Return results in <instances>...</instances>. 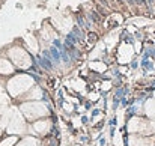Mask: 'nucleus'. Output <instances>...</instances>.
<instances>
[{"mask_svg": "<svg viewBox=\"0 0 155 146\" xmlns=\"http://www.w3.org/2000/svg\"><path fill=\"white\" fill-rule=\"evenodd\" d=\"M26 130V122L21 116H15L11 122H9V127H8V131L9 133H14L15 134H20V133H24Z\"/></svg>", "mask_w": 155, "mask_h": 146, "instance_id": "nucleus-7", "label": "nucleus"}, {"mask_svg": "<svg viewBox=\"0 0 155 146\" xmlns=\"http://www.w3.org/2000/svg\"><path fill=\"white\" fill-rule=\"evenodd\" d=\"M91 66H92V68H94L95 71H100V72H104V71L107 69V66L104 65L103 62H98V63H92Z\"/></svg>", "mask_w": 155, "mask_h": 146, "instance_id": "nucleus-13", "label": "nucleus"}, {"mask_svg": "<svg viewBox=\"0 0 155 146\" xmlns=\"http://www.w3.org/2000/svg\"><path fill=\"white\" fill-rule=\"evenodd\" d=\"M145 113L149 116V119L155 121V99H148L145 104Z\"/></svg>", "mask_w": 155, "mask_h": 146, "instance_id": "nucleus-10", "label": "nucleus"}, {"mask_svg": "<svg viewBox=\"0 0 155 146\" xmlns=\"http://www.w3.org/2000/svg\"><path fill=\"white\" fill-rule=\"evenodd\" d=\"M2 133H3V127L0 125V136H2Z\"/></svg>", "mask_w": 155, "mask_h": 146, "instance_id": "nucleus-14", "label": "nucleus"}, {"mask_svg": "<svg viewBox=\"0 0 155 146\" xmlns=\"http://www.w3.org/2000/svg\"><path fill=\"white\" fill-rule=\"evenodd\" d=\"M17 146H38V140L35 137H24Z\"/></svg>", "mask_w": 155, "mask_h": 146, "instance_id": "nucleus-12", "label": "nucleus"}, {"mask_svg": "<svg viewBox=\"0 0 155 146\" xmlns=\"http://www.w3.org/2000/svg\"><path fill=\"white\" fill-rule=\"evenodd\" d=\"M15 72V66L11 60L0 57V75H12Z\"/></svg>", "mask_w": 155, "mask_h": 146, "instance_id": "nucleus-8", "label": "nucleus"}, {"mask_svg": "<svg viewBox=\"0 0 155 146\" xmlns=\"http://www.w3.org/2000/svg\"><path fill=\"white\" fill-rule=\"evenodd\" d=\"M35 81L30 75H26V74H18V75H14L12 78H9L8 81V92L9 95L14 98H23L32 88H33Z\"/></svg>", "mask_w": 155, "mask_h": 146, "instance_id": "nucleus-1", "label": "nucleus"}, {"mask_svg": "<svg viewBox=\"0 0 155 146\" xmlns=\"http://www.w3.org/2000/svg\"><path fill=\"white\" fill-rule=\"evenodd\" d=\"M50 128H51V122H50L48 119H38V121L32 125L33 133L38 134V136H45V134L50 131Z\"/></svg>", "mask_w": 155, "mask_h": 146, "instance_id": "nucleus-6", "label": "nucleus"}, {"mask_svg": "<svg viewBox=\"0 0 155 146\" xmlns=\"http://www.w3.org/2000/svg\"><path fill=\"white\" fill-rule=\"evenodd\" d=\"M21 113L27 121H36L48 114V108L42 101H26L21 104Z\"/></svg>", "mask_w": 155, "mask_h": 146, "instance_id": "nucleus-2", "label": "nucleus"}, {"mask_svg": "<svg viewBox=\"0 0 155 146\" xmlns=\"http://www.w3.org/2000/svg\"><path fill=\"white\" fill-rule=\"evenodd\" d=\"M8 57L11 59L14 66H17L20 69H27L32 66V57L24 47H20V45L11 47L8 50Z\"/></svg>", "mask_w": 155, "mask_h": 146, "instance_id": "nucleus-3", "label": "nucleus"}, {"mask_svg": "<svg viewBox=\"0 0 155 146\" xmlns=\"http://www.w3.org/2000/svg\"><path fill=\"white\" fill-rule=\"evenodd\" d=\"M128 146H155V137L143 134H131L128 137Z\"/></svg>", "mask_w": 155, "mask_h": 146, "instance_id": "nucleus-5", "label": "nucleus"}, {"mask_svg": "<svg viewBox=\"0 0 155 146\" xmlns=\"http://www.w3.org/2000/svg\"><path fill=\"white\" fill-rule=\"evenodd\" d=\"M17 142H18L17 136H9V137H5L3 140H0V146H14Z\"/></svg>", "mask_w": 155, "mask_h": 146, "instance_id": "nucleus-11", "label": "nucleus"}, {"mask_svg": "<svg viewBox=\"0 0 155 146\" xmlns=\"http://www.w3.org/2000/svg\"><path fill=\"white\" fill-rule=\"evenodd\" d=\"M42 98V91L39 89V88H32L24 97H23V99H27V101H38V99H41Z\"/></svg>", "mask_w": 155, "mask_h": 146, "instance_id": "nucleus-9", "label": "nucleus"}, {"mask_svg": "<svg viewBox=\"0 0 155 146\" xmlns=\"http://www.w3.org/2000/svg\"><path fill=\"white\" fill-rule=\"evenodd\" d=\"M128 131L133 134H143V136H151L155 133V122L146 121L143 118H131L128 122Z\"/></svg>", "mask_w": 155, "mask_h": 146, "instance_id": "nucleus-4", "label": "nucleus"}]
</instances>
